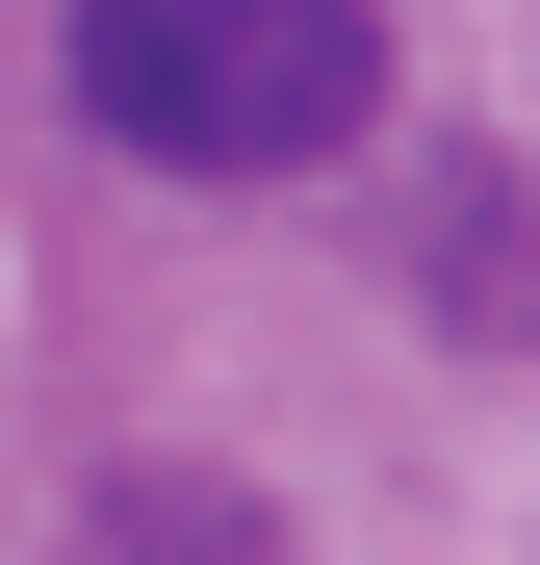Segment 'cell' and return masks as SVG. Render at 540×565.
Here are the masks:
<instances>
[{"mask_svg":"<svg viewBox=\"0 0 540 565\" xmlns=\"http://www.w3.org/2000/svg\"><path fill=\"white\" fill-rule=\"evenodd\" d=\"M104 565H284V514L257 489H207V462H104V514H77Z\"/></svg>","mask_w":540,"mask_h":565,"instance_id":"obj_2","label":"cell"},{"mask_svg":"<svg viewBox=\"0 0 540 565\" xmlns=\"http://www.w3.org/2000/svg\"><path fill=\"white\" fill-rule=\"evenodd\" d=\"M52 77H77V129L155 154V180H335L387 129V26H360V0H77Z\"/></svg>","mask_w":540,"mask_h":565,"instance_id":"obj_1","label":"cell"}]
</instances>
